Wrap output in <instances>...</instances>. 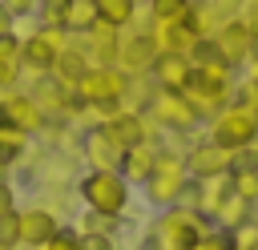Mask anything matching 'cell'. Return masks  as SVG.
I'll use <instances>...</instances> for the list:
<instances>
[{"mask_svg":"<svg viewBox=\"0 0 258 250\" xmlns=\"http://www.w3.org/2000/svg\"><path fill=\"white\" fill-rule=\"evenodd\" d=\"M129 81H133V77L121 73L117 65H89V73L77 81L73 97H77L81 113H89L93 125H101L113 109L125 105V97H129Z\"/></svg>","mask_w":258,"mask_h":250,"instance_id":"cell-1","label":"cell"},{"mask_svg":"<svg viewBox=\"0 0 258 250\" xmlns=\"http://www.w3.org/2000/svg\"><path fill=\"white\" fill-rule=\"evenodd\" d=\"M185 185H189V169H185V149L177 145H157V161H153V173L145 177V202L157 206V210H169V206H181L185 198Z\"/></svg>","mask_w":258,"mask_h":250,"instance_id":"cell-2","label":"cell"},{"mask_svg":"<svg viewBox=\"0 0 258 250\" xmlns=\"http://www.w3.org/2000/svg\"><path fill=\"white\" fill-rule=\"evenodd\" d=\"M214 222L202 218L198 210L189 206H169V210H157L153 226H149V250H189Z\"/></svg>","mask_w":258,"mask_h":250,"instance_id":"cell-3","label":"cell"},{"mask_svg":"<svg viewBox=\"0 0 258 250\" xmlns=\"http://www.w3.org/2000/svg\"><path fill=\"white\" fill-rule=\"evenodd\" d=\"M77 198H81V202H85V210H93V214L121 218V214L129 210L133 185H129L117 169H89V173L77 181Z\"/></svg>","mask_w":258,"mask_h":250,"instance_id":"cell-4","label":"cell"},{"mask_svg":"<svg viewBox=\"0 0 258 250\" xmlns=\"http://www.w3.org/2000/svg\"><path fill=\"white\" fill-rule=\"evenodd\" d=\"M210 125V141L214 145H222L226 153H238V149H246V145H254L258 141V113H250L246 105H238V101H230L214 121H206Z\"/></svg>","mask_w":258,"mask_h":250,"instance_id":"cell-5","label":"cell"},{"mask_svg":"<svg viewBox=\"0 0 258 250\" xmlns=\"http://www.w3.org/2000/svg\"><path fill=\"white\" fill-rule=\"evenodd\" d=\"M153 56H157V48H153V40H149V16L141 20H133L129 28H121L117 32V69L121 73H129V77H149V65H153Z\"/></svg>","mask_w":258,"mask_h":250,"instance_id":"cell-6","label":"cell"},{"mask_svg":"<svg viewBox=\"0 0 258 250\" xmlns=\"http://www.w3.org/2000/svg\"><path fill=\"white\" fill-rule=\"evenodd\" d=\"M64 44H69V32L64 28H32V32H24L20 36V56H24V73H32V77H48L52 73V65H56V56L64 52Z\"/></svg>","mask_w":258,"mask_h":250,"instance_id":"cell-7","label":"cell"},{"mask_svg":"<svg viewBox=\"0 0 258 250\" xmlns=\"http://www.w3.org/2000/svg\"><path fill=\"white\" fill-rule=\"evenodd\" d=\"M145 113H149V121H153L161 133H194V129H202V121H198L194 105L185 101V93L153 89V97H149Z\"/></svg>","mask_w":258,"mask_h":250,"instance_id":"cell-8","label":"cell"},{"mask_svg":"<svg viewBox=\"0 0 258 250\" xmlns=\"http://www.w3.org/2000/svg\"><path fill=\"white\" fill-rule=\"evenodd\" d=\"M0 121L16 125V129L28 133V137H36V133H44V129L52 125L48 113L36 105V97H32L28 89H4V93H0Z\"/></svg>","mask_w":258,"mask_h":250,"instance_id":"cell-9","label":"cell"},{"mask_svg":"<svg viewBox=\"0 0 258 250\" xmlns=\"http://www.w3.org/2000/svg\"><path fill=\"white\" fill-rule=\"evenodd\" d=\"M242 8H246V0H194V8H189V28L202 36V40H210L222 24H230V20H242Z\"/></svg>","mask_w":258,"mask_h":250,"instance_id":"cell-10","label":"cell"},{"mask_svg":"<svg viewBox=\"0 0 258 250\" xmlns=\"http://www.w3.org/2000/svg\"><path fill=\"white\" fill-rule=\"evenodd\" d=\"M16 222H20V246H24V250L44 246V242H48V238L60 230V214H52L44 202L16 210Z\"/></svg>","mask_w":258,"mask_h":250,"instance_id":"cell-11","label":"cell"},{"mask_svg":"<svg viewBox=\"0 0 258 250\" xmlns=\"http://www.w3.org/2000/svg\"><path fill=\"white\" fill-rule=\"evenodd\" d=\"M149 81H153V89L185 93V85L194 81V60L181 56V52H157L153 65H149Z\"/></svg>","mask_w":258,"mask_h":250,"instance_id":"cell-12","label":"cell"},{"mask_svg":"<svg viewBox=\"0 0 258 250\" xmlns=\"http://www.w3.org/2000/svg\"><path fill=\"white\" fill-rule=\"evenodd\" d=\"M149 40L157 52H181V56H194V48L202 44V36L185 20H149Z\"/></svg>","mask_w":258,"mask_h":250,"instance_id":"cell-13","label":"cell"},{"mask_svg":"<svg viewBox=\"0 0 258 250\" xmlns=\"http://www.w3.org/2000/svg\"><path fill=\"white\" fill-rule=\"evenodd\" d=\"M210 44H214V52H218L230 69H242V65H246V52H250V44H254V36H250L246 20H230V24H222V28L210 36Z\"/></svg>","mask_w":258,"mask_h":250,"instance_id":"cell-14","label":"cell"},{"mask_svg":"<svg viewBox=\"0 0 258 250\" xmlns=\"http://www.w3.org/2000/svg\"><path fill=\"white\" fill-rule=\"evenodd\" d=\"M121 145L101 129V125H89L85 129V137H81V157H85V165L89 169H117L121 165Z\"/></svg>","mask_w":258,"mask_h":250,"instance_id":"cell-15","label":"cell"},{"mask_svg":"<svg viewBox=\"0 0 258 250\" xmlns=\"http://www.w3.org/2000/svg\"><path fill=\"white\" fill-rule=\"evenodd\" d=\"M185 169H189V177H194V181H198V177L230 173V153H226L222 145H214L210 137H202V141H194V145L185 149Z\"/></svg>","mask_w":258,"mask_h":250,"instance_id":"cell-16","label":"cell"},{"mask_svg":"<svg viewBox=\"0 0 258 250\" xmlns=\"http://www.w3.org/2000/svg\"><path fill=\"white\" fill-rule=\"evenodd\" d=\"M157 145H161V141H137V145H129V149L121 153L117 173H121L129 185H145V177L153 173V161H157Z\"/></svg>","mask_w":258,"mask_h":250,"instance_id":"cell-17","label":"cell"},{"mask_svg":"<svg viewBox=\"0 0 258 250\" xmlns=\"http://www.w3.org/2000/svg\"><path fill=\"white\" fill-rule=\"evenodd\" d=\"M85 73H89V56H85V48H81V44H73V36H69V44H64V52L56 56V65H52V73H48V77H52L60 89H69V93H73V89H77V81H81Z\"/></svg>","mask_w":258,"mask_h":250,"instance_id":"cell-18","label":"cell"},{"mask_svg":"<svg viewBox=\"0 0 258 250\" xmlns=\"http://www.w3.org/2000/svg\"><path fill=\"white\" fill-rule=\"evenodd\" d=\"M24 77V56H20V36L8 32L0 36V93L4 89H16Z\"/></svg>","mask_w":258,"mask_h":250,"instance_id":"cell-19","label":"cell"},{"mask_svg":"<svg viewBox=\"0 0 258 250\" xmlns=\"http://www.w3.org/2000/svg\"><path fill=\"white\" fill-rule=\"evenodd\" d=\"M97 20V0H64V32L69 36H85L93 32Z\"/></svg>","mask_w":258,"mask_h":250,"instance_id":"cell-20","label":"cell"},{"mask_svg":"<svg viewBox=\"0 0 258 250\" xmlns=\"http://www.w3.org/2000/svg\"><path fill=\"white\" fill-rule=\"evenodd\" d=\"M141 16V4L137 0H97V20L105 24V28H129L133 20Z\"/></svg>","mask_w":258,"mask_h":250,"instance_id":"cell-21","label":"cell"},{"mask_svg":"<svg viewBox=\"0 0 258 250\" xmlns=\"http://www.w3.org/2000/svg\"><path fill=\"white\" fill-rule=\"evenodd\" d=\"M246 218H254V206H250V202H242L238 194H230V198L218 206V214H214V226H218V230H234V226H242Z\"/></svg>","mask_w":258,"mask_h":250,"instance_id":"cell-22","label":"cell"},{"mask_svg":"<svg viewBox=\"0 0 258 250\" xmlns=\"http://www.w3.org/2000/svg\"><path fill=\"white\" fill-rule=\"evenodd\" d=\"M28 145H32V137H28V133H20L16 125L0 121V157H4L8 165H16V161L28 153Z\"/></svg>","mask_w":258,"mask_h":250,"instance_id":"cell-23","label":"cell"},{"mask_svg":"<svg viewBox=\"0 0 258 250\" xmlns=\"http://www.w3.org/2000/svg\"><path fill=\"white\" fill-rule=\"evenodd\" d=\"M189 8H194V0H149L145 16L149 20H189Z\"/></svg>","mask_w":258,"mask_h":250,"instance_id":"cell-24","label":"cell"},{"mask_svg":"<svg viewBox=\"0 0 258 250\" xmlns=\"http://www.w3.org/2000/svg\"><path fill=\"white\" fill-rule=\"evenodd\" d=\"M230 194L258 206V169H230Z\"/></svg>","mask_w":258,"mask_h":250,"instance_id":"cell-25","label":"cell"},{"mask_svg":"<svg viewBox=\"0 0 258 250\" xmlns=\"http://www.w3.org/2000/svg\"><path fill=\"white\" fill-rule=\"evenodd\" d=\"M32 20L40 28H64V0H40Z\"/></svg>","mask_w":258,"mask_h":250,"instance_id":"cell-26","label":"cell"},{"mask_svg":"<svg viewBox=\"0 0 258 250\" xmlns=\"http://www.w3.org/2000/svg\"><path fill=\"white\" fill-rule=\"evenodd\" d=\"M230 246L234 250H258V218H246L242 226L230 230Z\"/></svg>","mask_w":258,"mask_h":250,"instance_id":"cell-27","label":"cell"},{"mask_svg":"<svg viewBox=\"0 0 258 250\" xmlns=\"http://www.w3.org/2000/svg\"><path fill=\"white\" fill-rule=\"evenodd\" d=\"M0 250H20V222H16V210H4V214H0Z\"/></svg>","mask_w":258,"mask_h":250,"instance_id":"cell-28","label":"cell"},{"mask_svg":"<svg viewBox=\"0 0 258 250\" xmlns=\"http://www.w3.org/2000/svg\"><path fill=\"white\" fill-rule=\"evenodd\" d=\"M36 250H81V234H77V226H64V222H60V230H56L44 246H36Z\"/></svg>","mask_w":258,"mask_h":250,"instance_id":"cell-29","label":"cell"},{"mask_svg":"<svg viewBox=\"0 0 258 250\" xmlns=\"http://www.w3.org/2000/svg\"><path fill=\"white\" fill-rule=\"evenodd\" d=\"M77 230H81V234H117V218H105V214L85 210V218H81Z\"/></svg>","mask_w":258,"mask_h":250,"instance_id":"cell-30","label":"cell"},{"mask_svg":"<svg viewBox=\"0 0 258 250\" xmlns=\"http://www.w3.org/2000/svg\"><path fill=\"white\" fill-rule=\"evenodd\" d=\"M234 101H238V105H246L250 113H258V77H250V73H246V77L234 85Z\"/></svg>","mask_w":258,"mask_h":250,"instance_id":"cell-31","label":"cell"},{"mask_svg":"<svg viewBox=\"0 0 258 250\" xmlns=\"http://www.w3.org/2000/svg\"><path fill=\"white\" fill-rule=\"evenodd\" d=\"M189 250H234V246H230V230L210 226V230H206V234H202V238H198Z\"/></svg>","mask_w":258,"mask_h":250,"instance_id":"cell-32","label":"cell"},{"mask_svg":"<svg viewBox=\"0 0 258 250\" xmlns=\"http://www.w3.org/2000/svg\"><path fill=\"white\" fill-rule=\"evenodd\" d=\"M230 169H258V141L238 149V153H230Z\"/></svg>","mask_w":258,"mask_h":250,"instance_id":"cell-33","label":"cell"},{"mask_svg":"<svg viewBox=\"0 0 258 250\" xmlns=\"http://www.w3.org/2000/svg\"><path fill=\"white\" fill-rule=\"evenodd\" d=\"M81 250H117V234H81Z\"/></svg>","mask_w":258,"mask_h":250,"instance_id":"cell-34","label":"cell"},{"mask_svg":"<svg viewBox=\"0 0 258 250\" xmlns=\"http://www.w3.org/2000/svg\"><path fill=\"white\" fill-rule=\"evenodd\" d=\"M8 12H12V20H32L36 16V4L40 0H0Z\"/></svg>","mask_w":258,"mask_h":250,"instance_id":"cell-35","label":"cell"},{"mask_svg":"<svg viewBox=\"0 0 258 250\" xmlns=\"http://www.w3.org/2000/svg\"><path fill=\"white\" fill-rule=\"evenodd\" d=\"M4 210H16V194H12V185L0 177V214H4Z\"/></svg>","mask_w":258,"mask_h":250,"instance_id":"cell-36","label":"cell"},{"mask_svg":"<svg viewBox=\"0 0 258 250\" xmlns=\"http://www.w3.org/2000/svg\"><path fill=\"white\" fill-rule=\"evenodd\" d=\"M242 20H246L250 36H258V4H246V8H242Z\"/></svg>","mask_w":258,"mask_h":250,"instance_id":"cell-37","label":"cell"},{"mask_svg":"<svg viewBox=\"0 0 258 250\" xmlns=\"http://www.w3.org/2000/svg\"><path fill=\"white\" fill-rule=\"evenodd\" d=\"M250 77H258V36H254V44H250V52H246V65H242Z\"/></svg>","mask_w":258,"mask_h":250,"instance_id":"cell-38","label":"cell"},{"mask_svg":"<svg viewBox=\"0 0 258 250\" xmlns=\"http://www.w3.org/2000/svg\"><path fill=\"white\" fill-rule=\"evenodd\" d=\"M8 32H16V20H12V12L0 4V36H8Z\"/></svg>","mask_w":258,"mask_h":250,"instance_id":"cell-39","label":"cell"},{"mask_svg":"<svg viewBox=\"0 0 258 250\" xmlns=\"http://www.w3.org/2000/svg\"><path fill=\"white\" fill-rule=\"evenodd\" d=\"M8 169H12V165H8L4 157H0V177H4V181H8Z\"/></svg>","mask_w":258,"mask_h":250,"instance_id":"cell-40","label":"cell"},{"mask_svg":"<svg viewBox=\"0 0 258 250\" xmlns=\"http://www.w3.org/2000/svg\"><path fill=\"white\" fill-rule=\"evenodd\" d=\"M137 4H141V8H145V4H149V0H137Z\"/></svg>","mask_w":258,"mask_h":250,"instance_id":"cell-41","label":"cell"},{"mask_svg":"<svg viewBox=\"0 0 258 250\" xmlns=\"http://www.w3.org/2000/svg\"><path fill=\"white\" fill-rule=\"evenodd\" d=\"M246 4H258V0H246Z\"/></svg>","mask_w":258,"mask_h":250,"instance_id":"cell-42","label":"cell"}]
</instances>
